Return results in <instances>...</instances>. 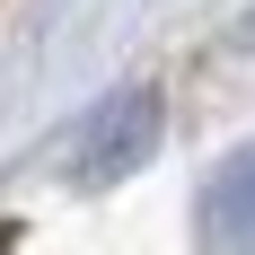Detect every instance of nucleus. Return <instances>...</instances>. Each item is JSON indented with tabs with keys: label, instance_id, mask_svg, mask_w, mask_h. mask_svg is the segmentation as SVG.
<instances>
[{
	"label": "nucleus",
	"instance_id": "obj_1",
	"mask_svg": "<svg viewBox=\"0 0 255 255\" xmlns=\"http://www.w3.org/2000/svg\"><path fill=\"white\" fill-rule=\"evenodd\" d=\"M150 150H158V88H115V97L62 141V167H71L79 185H115Z\"/></svg>",
	"mask_w": 255,
	"mask_h": 255
},
{
	"label": "nucleus",
	"instance_id": "obj_2",
	"mask_svg": "<svg viewBox=\"0 0 255 255\" xmlns=\"http://www.w3.org/2000/svg\"><path fill=\"white\" fill-rule=\"evenodd\" d=\"M203 238L220 255H255V150L220 158V176L203 185Z\"/></svg>",
	"mask_w": 255,
	"mask_h": 255
}]
</instances>
